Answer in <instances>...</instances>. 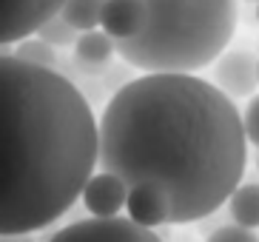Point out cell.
Here are the masks:
<instances>
[{"label":"cell","mask_w":259,"mask_h":242,"mask_svg":"<svg viewBox=\"0 0 259 242\" xmlns=\"http://www.w3.org/2000/svg\"><path fill=\"white\" fill-rule=\"evenodd\" d=\"M248 137L236 103L197 74H140L97 120V168L154 185L171 222H202L242 185Z\"/></svg>","instance_id":"6da1fadb"},{"label":"cell","mask_w":259,"mask_h":242,"mask_svg":"<svg viewBox=\"0 0 259 242\" xmlns=\"http://www.w3.org/2000/svg\"><path fill=\"white\" fill-rule=\"evenodd\" d=\"M94 168L97 120L71 77L0 57V236L54 225Z\"/></svg>","instance_id":"7a4b0ae2"},{"label":"cell","mask_w":259,"mask_h":242,"mask_svg":"<svg viewBox=\"0 0 259 242\" xmlns=\"http://www.w3.org/2000/svg\"><path fill=\"white\" fill-rule=\"evenodd\" d=\"M145 26L114 43L117 57L143 74H197L228 52L236 0H143Z\"/></svg>","instance_id":"3957f363"},{"label":"cell","mask_w":259,"mask_h":242,"mask_svg":"<svg viewBox=\"0 0 259 242\" xmlns=\"http://www.w3.org/2000/svg\"><path fill=\"white\" fill-rule=\"evenodd\" d=\"M46 242H162V236L134 225L128 217H108V220L89 217L54 231Z\"/></svg>","instance_id":"277c9868"},{"label":"cell","mask_w":259,"mask_h":242,"mask_svg":"<svg viewBox=\"0 0 259 242\" xmlns=\"http://www.w3.org/2000/svg\"><path fill=\"white\" fill-rule=\"evenodd\" d=\"M66 0H0V46L34 37L40 26L60 15Z\"/></svg>","instance_id":"5b68a950"},{"label":"cell","mask_w":259,"mask_h":242,"mask_svg":"<svg viewBox=\"0 0 259 242\" xmlns=\"http://www.w3.org/2000/svg\"><path fill=\"white\" fill-rule=\"evenodd\" d=\"M213 86L231 100L253 97L259 89V57L245 49H231L213 63Z\"/></svg>","instance_id":"8992f818"},{"label":"cell","mask_w":259,"mask_h":242,"mask_svg":"<svg viewBox=\"0 0 259 242\" xmlns=\"http://www.w3.org/2000/svg\"><path fill=\"white\" fill-rule=\"evenodd\" d=\"M83 205L85 211L97 217V220H108V217H117V214L125 208V199H128V185L120 180V177L108 174V171H97L92 174V180L85 182L83 188Z\"/></svg>","instance_id":"52a82bcc"},{"label":"cell","mask_w":259,"mask_h":242,"mask_svg":"<svg viewBox=\"0 0 259 242\" xmlns=\"http://www.w3.org/2000/svg\"><path fill=\"white\" fill-rule=\"evenodd\" d=\"M145 26V6L143 0H106L103 17H100V29L108 37L120 43V40L137 37Z\"/></svg>","instance_id":"ba28073f"},{"label":"cell","mask_w":259,"mask_h":242,"mask_svg":"<svg viewBox=\"0 0 259 242\" xmlns=\"http://www.w3.org/2000/svg\"><path fill=\"white\" fill-rule=\"evenodd\" d=\"M125 211H128V220L134 225L148 228V231L171 222V211H168L165 197L154 185H134V188H128Z\"/></svg>","instance_id":"9c48e42d"},{"label":"cell","mask_w":259,"mask_h":242,"mask_svg":"<svg viewBox=\"0 0 259 242\" xmlns=\"http://www.w3.org/2000/svg\"><path fill=\"white\" fill-rule=\"evenodd\" d=\"M114 54H117L114 40L108 37L103 29L80 31V37L74 43V63L80 68H85V71H97V68L108 66Z\"/></svg>","instance_id":"30bf717a"},{"label":"cell","mask_w":259,"mask_h":242,"mask_svg":"<svg viewBox=\"0 0 259 242\" xmlns=\"http://www.w3.org/2000/svg\"><path fill=\"white\" fill-rule=\"evenodd\" d=\"M228 214L234 225L256 231L259 228V182H242L228 199Z\"/></svg>","instance_id":"8fae6325"},{"label":"cell","mask_w":259,"mask_h":242,"mask_svg":"<svg viewBox=\"0 0 259 242\" xmlns=\"http://www.w3.org/2000/svg\"><path fill=\"white\" fill-rule=\"evenodd\" d=\"M103 6H106V0H66L60 15L77 31H92V29H100Z\"/></svg>","instance_id":"7c38bea8"},{"label":"cell","mask_w":259,"mask_h":242,"mask_svg":"<svg viewBox=\"0 0 259 242\" xmlns=\"http://www.w3.org/2000/svg\"><path fill=\"white\" fill-rule=\"evenodd\" d=\"M15 57L23 63H31V66H40V68H54V71H60V57H57V49L46 43V40H40L37 34L34 37H26L15 46Z\"/></svg>","instance_id":"4fadbf2b"},{"label":"cell","mask_w":259,"mask_h":242,"mask_svg":"<svg viewBox=\"0 0 259 242\" xmlns=\"http://www.w3.org/2000/svg\"><path fill=\"white\" fill-rule=\"evenodd\" d=\"M40 40H46L52 49H69V46L77 43V37H80V31L74 29V26H69V23L63 20V15H54L52 20H46L43 26H40L37 31Z\"/></svg>","instance_id":"5bb4252c"},{"label":"cell","mask_w":259,"mask_h":242,"mask_svg":"<svg viewBox=\"0 0 259 242\" xmlns=\"http://www.w3.org/2000/svg\"><path fill=\"white\" fill-rule=\"evenodd\" d=\"M205 242H259V236L239 225H220L208 234Z\"/></svg>","instance_id":"9a60e30c"},{"label":"cell","mask_w":259,"mask_h":242,"mask_svg":"<svg viewBox=\"0 0 259 242\" xmlns=\"http://www.w3.org/2000/svg\"><path fill=\"white\" fill-rule=\"evenodd\" d=\"M242 126H245V137H248V143L259 148V94H253L251 103H248V108H245Z\"/></svg>","instance_id":"2e32d148"},{"label":"cell","mask_w":259,"mask_h":242,"mask_svg":"<svg viewBox=\"0 0 259 242\" xmlns=\"http://www.w3.org/2000/svg\"><path fill=\"white\" fill-rule=\"evenodd\" d=\"M0 242H34V234H6L0 236Z\"/></svg>","instance_id":"e0dca14e"},{"label":"cell","mask_w":259,"mask_h":242,"mask_svg":"<svg viewBox=\"0 0 259 242\" xmlns=\"http://www.w3.org/2000/svg\"><path fill=\"white\" fill-rule=\"evenodd\" d=\"M15 54V46H0V57H12Z\"/></svg>","instance_id":"ac0fdd59"},{"label":"cell","mask_w":259,"mask_h":242,"mask_svg":"<svg viewBox=\"0 0 259 242\" xmlns=\"http://www.w3.org/2000/svg\"><path fill=\"white\" fill-rule=\"evenodd\" d=\"M256 20H259V3H256Z\"/></svg>","instance_id":"d6986e66"},{"label":"cell","mask_w":259,"mask_h":242,"mask_svg":"<svg viewBox=\"0 0 259 242\" xmlns=\"http://www.w3.org/2000/svg\"><path fill=\"white\" fill-rule=\"evenodd\" d=\"M256 168H259V159H256Z\"/></svg>","instance_id":"ffe728a7"},{"label":"cell","mask_w":259,"mask_h":242,"mask_svg":"<svg viewBox=\"0 0 259 242\" xmlns=\"http://www.w3.org/2000/svg\"><path fill=\"white\" fill-rule=\"evenodd\" d=\"M256 3H259V0H256Z\"/></svg>","instance_id":"44dd1931"}]
</instances>
